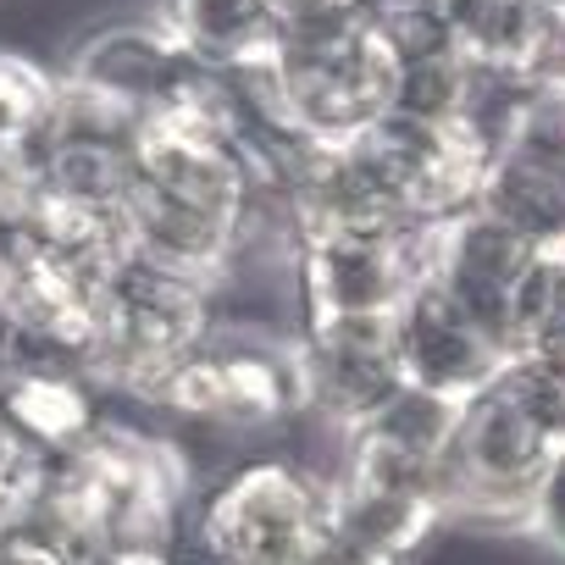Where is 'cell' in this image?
Listing matches in <instances>:
<instances>
[{"label":"cell","mask_w":565,"mask_h":565,"mask_svg":"<svg viewBox=\"0 0 565 565\" xmlns=\"http://www.w3.org/2000/svg\"><path fill=\"white\" fill-rule=\"evenodd\" d=\"M106 565H172L167 548H128V554H111Z\"/></svg>","instance_id":"d6986e66"},{"label":"cell","mask_w":565,"mask_h":565,"mask_svg":"<svg viewBox=\"0 0 565 565\" xmlns=\"http://www.w3.org/2000/svg\"><path fill=\"white\" fill-rule=\"evenodd\" d=\"M0 416H7V427L23 444H34L40 455L45 449H78L100 433L89 394L67 372H51V366H23L0 383Z\"/></svg>","instance_id":"7c38bea8"},{"label":"cell","mask_w":565,"mask_h":565,"mask_svg":"<svg viewBox=\"0 0 565 565\" xmlns=\"http://www.w3.org/2000/svg\"><path fill=\"white\" fill-rule=\"evenodd\" d=\"M521 521H526L548 548L565 554V449L548 460V471H543V482H537V493H532V504H526Z\"/></svg>","instance_id":"2e32d148"},{"label":"cell","mask_w":565,"mask_h":565,"mask_svg":"<svg viewBox=\"0 0 565 565\" xmlns=\"http://www.w3.org/2000/svg\"><path fill=\"white\" fill-rule=\"evenodd\" d=\"M350 161L399 222H455L477 211L493 150L466 122H422L394 111L350 145Z\"/></svg>","instance_id":"5b68a950"},{"label":"cell","mask_w":565,"mask_h":565,"mask_svg":"<svg viewBox=\"0 0 565 565\" xmlns=\"http://www.w3.org/2000/svg\"><path fill=\"white\" fill-rule=\"evenodd\" d=\"M238 100L317 150H350L399 111V51L372 12L300 29L266 67L227 73Z\"/></svg>","instance_id":"7a4b0ae2"},{"label":"cell","mask_w":565,"mask_h":565,"mask_svg":"<svg viewBox=\"0 0 565 565\" xmlns=\"http://www.w3.org/2000/svg\"><path fill=\"white\" fill-rule=\"evenodd\" d=\"M62 78H51L40 62L18 56V51H0V156L12 150H34L51 106H56Z\"/></svg>","instance_id":"5bb4252c"},{"label":"cell","mask_w":565,"mask_h":565,"mask_svg":"<svg viewBox=\"0 0 565 565\" xmlns=\"http://www.w3.org/2000/svg\"><path fill=\"white\" fill-rule=\"evenodd\" d=\"M449 0H366L372 18H416V12H444Z\"/></svg>","instance_id":"ac0fdd59"},{"label":"cell","mask_w":565,"mask_h":565,"mask_svg":"<svg viewBox=\"0 0 565 565\" xmlns=\"http://www.w3.org/2000/svg\"><path fill=\"white\" fill-rule=\"evenodd\" d=\"M150 399H161L167 411H178L189 422H211V427H233V433H255L295 411H311L300 350L282 355L266 344H238V350L205 344Z\"/></svg>","instance_id":"52a82bcc"},{"label":"cell","mask_w":565,"mask_h":565,"mask_svg":"<svg viewBox=\"0 0 565 565\" xmlns=\"http://www.w3.org/2000/svg\"><path fill=\"white\" fill-rule=\"evenodd\" d=\"M300 361H306L311 411H322L344 438L405 388V366L394 350V317H350V322L306 328Z\"/></svg>","instance_id":"9c48e42d"},{"label":"cell","mask_w":565,"mask_h":565,"mask_svg":"<svg viewBox=\"0 0 565 565\" xmlns=\"http://www.w3.org/2000/svg\"><path fill=\"white\" fill-rule=\"evenodd\" d=\"M211 339V282L128 260L95 295L89 366L134 394H156Z\"/></svg>","instance_id":"277c9868"},{"label":"cell","mask_w":565,"mask_h":565,"mask_svg":"<svg viewBox=\"0 0 565 565\" xmlns=\"http://www.w3.org/2000/svg\"><path fill=\"white\" fill-rule=\"evenodd\" d=\"M167 34L211 73H249L282 51L271 0H167Z\"/></svg>","instance_id":"8fae6325"},{"label":"cell","mask_w":565,"mask_h":565,"mask_svg":"<svg viewBox=\"0 0 565 565\" xmlns=\"http://www.w3.org/2000/svg\"><path fill=\"white\" fill-rule=\"evenodd\" d=\"M565 449V366L515 355L460 405L444 455L449 515H526L548 460Z\"/></svg>","instance_id":"3957f363"},{"label":"cell","mask_w":565,"mask_h":565,"mask_svg":"<svg viewBox=\"0 0 565 565\" xmlns=\"http://www.w3.org/2000/svg\"><path fill=\"white\" fill-rule=\"evenodd\" d=\"M394 350L411 388H427L460 405L515 361V350L493 328H482L466 306H455L438 282H422L394 311Z\"/></svg>","instance_id":"ba28073f"},{"label":"cell","mask_w":565,"mask_h":565,"mask_svg":"<svg viewBox=\"0 0 565 565\" xmlns=\"http://www.w3.org/2000/svg\"><path fill=\"white\" fill-rule=\"evenodd\" d=\"M260 205L266 194L238 139L233 84L222 89V100L150 117L134 134L122 216L139 260L200 277L216 289L238 249L249 244Z\"/></svg>","instance_id":"6da1fadb"},{"label":"cell","mask_w":565,"mask_h":565,"mask_svg":"<svg viewBox=\"0 0 565 565\" xmlns=\"http://www.w3.org/2000/svg\"><path fill=\"white\" fill-rule=\"evenodd\" d=\"M510 333H515V355H537V361L565 366V244L543 249L537 266L526 271Z\"/></svg>","instance_id":"4fadbf2b"},{"label":"cell","mask_w":565,"mask_h":565,"mask_svg":"<svg viewBox=\"0 0 565 565\" xmlns=\"http://www.w3.org/2000/svg\"><path fill=\"white\" fill-rule=\"evenodd\" d=\"M543 244H532L526 233L504 227L499 216L488 211H466L455 222H444V238H438V271L433 282L455 300L466 306L482 328H493L510 350H515V300H521V282L526 271L537 266Z\"/></svg>","instance_id":"30bf717a"},{"label":"cell","mask_w":565,"mask_h":565,"mask_svg":"<svg viewBox=\"0 0 565 565\" xmlns=\"http://www.w3.org/2000/svg\"><path fill=\"white\" fill-rule=\"evenodd\" d=\"M282 18V40L300 29H322V23H344L355 12H366V0H271Z\"/></svg>","instance_id":"e0dca14e"},{"label":"cell","mask_w":565,"mask_h":565,"mask_svg":"<svg viewBox=\"0 0 565 565\" xmlns=\"http://www.w3.org/2000/svg\"><path fill=\"white\" fill-rule=\"evenodd\" d=\"M45 477H51V460L0 422V537H12L29 515H40Z\"/></svg>","instance_id":"9a60e30c"},{"label":"cell","mask_w":565,"mask_h":565,"mask_svg":"<svg viewBox=\"0 0 565 565\" xmlns=\"http://www.w3.org/2000/svg\"><path fill=\"white\" fill-rule=\"evenodd\" d=\"M328 521V482L295 460H244L200 510L205 565H306Z\"/></svg>","instance_id":"8992f818"}]
</instances>
